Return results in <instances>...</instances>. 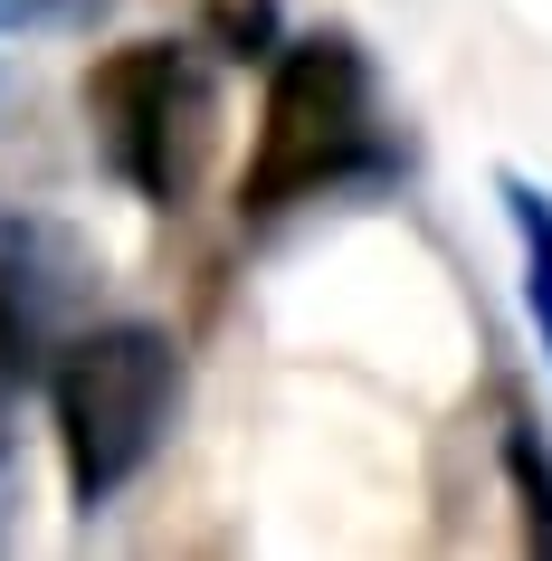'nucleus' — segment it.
<instances>
[{"mask_svg": "<svg viewBox=\"0 0 552 561\" xmlns=\"http://www.w3.org/2000/svg\"><path fill=\"white\" fill-rule=\"evenodd\" d=\"M48 410H58V467L67 504L105 514V504L144 476V457L172 428L181 400V343L162 324H77L48 353Z\"/></svg>", "mask_w": 552, "mask_h": 561, "instance_id": "nucleus-1", "label": "nucleus"}, {"mask_svg": "<svg viewBox=\"0 0 552 561\" xmlns=\"http://www.w3.org/2000/svg\"><path fill=\"white\" fill-rule=\"evenodd\" d=\"M372 172H391L381 105H372V58L343 30L286 38L277 48V77H267V115H258V152H248L238 209L248 219H277V209L324 201V191L372 181Z\"/></svg>", "mask_w": 552, "mask_h": 561, "instance_id": "nucleus-2", "label": "nucleus"}, {"mask_svg": "<svg viewBox=\"0 0 552 561\" xmlns=\"http://www.w3.org/2000/svg\"><path fill=\"white\" fill-rule=\"evenodd\" d=\"M87 115H95V152H105V172L124 191H144L153 209H172L191 191L210 152V87L191 48L172 38H134L115 58L87 67Z\"/></svg>", "mask_w": 552, "mask_h": 561, "instance_id": "nucleus-3", "label": "nucleus"}, {"mask_svg": "<svg viewBox=\"0 0 552 561\" xmlns=\"http://www.w3.org/2000/svg\"><path fill=\"white\" fill-rule=\"evenodd\" d=\"M87 248L58 219L0 209V390H30L48 371V353L87 314Z\"/></svg>", "mask_w": 552, "mask_h": 561, "instance_id": "nucleus-4", "label": "nucleus"}, {"mask_svg": "<svg viewBox=\"0 0 552 561\" xmlns=\"http://www.w3.org/2000/svg\"><path fill=\"white\" fill-rule=\"evenodd\" d=\"M495 201H505V219H515V248H523V314H533L543 362H552V191H543V181H523V172H505V181H495Z\"/></svg>", "mask_w": 552, "mask_h": 561, "instance_id": "nucleus-5", "label": "nucleus"}, {"mask_svg": "<svg viewBox=\"0 0 552 561\" xmlns=\"http://www.w3.org/2000/svg\"><path fill=\"white\" fill-rule=\"evenodd\" d=\"M505 485H515V514H523V552H552V457L533 428H505Z\"/></svg>", "mask_w": 552, "mask_h": 561, "instance_id": "nucleus-6", "label": "nucleus"}, {"mask_svg": "<svg viewBox=\"0 0 552 561\" xmlns=\"http://www.w3.org/2000/svg\"><path fill=\"white\" fill-rule=\"evenodd\" d=\"M210 30L229 38V58H277V0H210Z\"/></svg>", "mask_w": 552, "mask_h": 561, "instance_id": "nucleus-7", "label": "nucleus"}, {"mask_svg": "<svg viewBox=\"0 0 552 561\" xmlns=\"http://www.w3.org/2000/svg\"><path fill=\"white\" fill-rule=\"evenodd\" d=\"M67 10H87V0H0V30H30V20H67Z\"/></svg>", "mask_w": 552, "mask_h": 561, "instance_id": "nucleus-8", "label": "nucleus"}]
</instances>
